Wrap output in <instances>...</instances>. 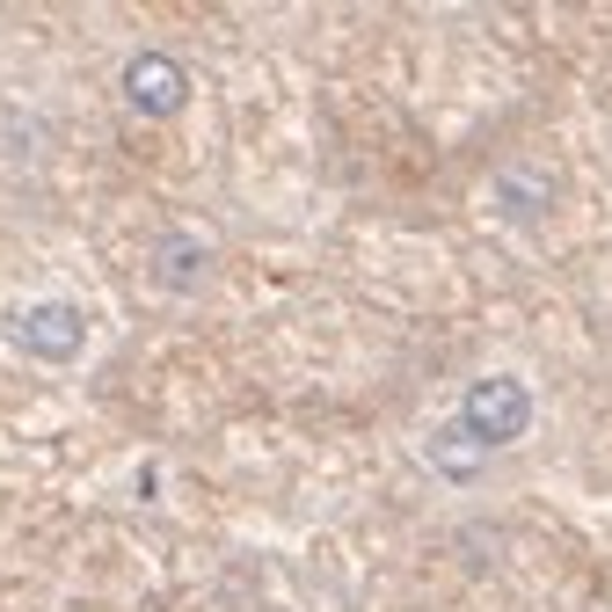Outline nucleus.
I'll return each instance as SVG.
<instances>
[{"label": "nucleus", "mask_w": 612, "mask_h": 612, "mask_svg": "<svg viewBox=\"0 0 612 612\" xmlns=\"http://www.w3.org/2000/svg\"><path fill=\"white\" fill-rule=\"evenodd\" d=\"M204 270H212V248L204 241H190V234H168V241H161V285H168V292L204 285Z\"/></svg>", "instance_id": "obj_4"}, {"label": "nucleus", "mask_w": 612, "mask_h": 612, "mask_svg": "<svg viewBox=\"0 0 612 612\" xmlns=\"http://www.w3.org/2000/svg\"><path fill=\"white\" fill-rule=\"evenodd\" d=\"M8 344L23 358H37V365H74L88 350V314L74 299H29V307L8 314Z\"/></svg>", "instance_id": "obj_2"}, {"label": "nucleus", "mask_w": 612, "mask_h": 612, "mask_svg": "<svg viewBox=\"0 0 612 612\" xmlns=\"http://www.w3.org/2000/svg\"><path fill=\"white\" fill-rule=\"evenodd\" d=\"M117 96L139 110L147 124H168V117H183L190 110V66L175 59V51H132L117 66Z\"/></svg>", "instance_id": "obj_3"}, {"label": "nucleus", "mask_w": 612, "mask_h": 612, "mask_svg": "<svg viewBox=\"0 0 612 612\" xmlns=\"http://www.w3.org/2000/svg\"><path fill=\"white\" fill-rule=\"evenodd\" d=\"M460 430L482 452H503L533 430V387L517 379V372H482V379H466L460 394Z\"/></svg>", "instance_id": "obj_1"}, {"label": "nucleus", "mask_w": 612, "mask_h": 612, "mask_svg": "<svg viewBox=\"0 0 612 612\" xmlns=\"http://www.w3.org/2000/svg\"><path fill=\"white\" fill-rule=\"evenodd\" d=\"M430 460H438L445 474H452V482H474V466H482V445L466 438L460 423H445L438 438H430Z\"/></svg>", "instance_id": "obj_5"}]
</instances>
